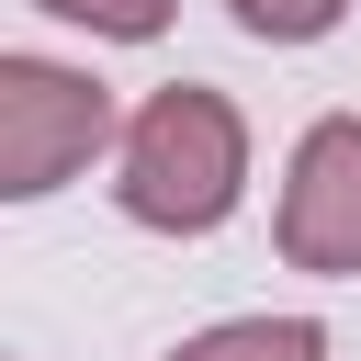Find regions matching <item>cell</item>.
Here are the masks:
<instances>
[{"instance_id": "6da1fadb", "label": "cell", "mask_w": 361, "mask_h": 361, "mask_svg": "<svg viewBox=\"0 0 361 361\" xmlns=\"http://www.w3.org/2000/svg\"><path fill=\"white\" fill-rule=\"evenodd\" d=\"M248 192V124L226 90L203 79H169L124 113V147H113V203L158 237H214Z\"/></svg>"}, {"instance_id": "7a4b0ae2", "label": "cell", "mask_w": 361, "mask_h": 361, "mask_svg": "<svg viewBox=\"0 0 361 361\" xmlns=\"http://www.w3.org/2000/svg\"><path fill=\"white\" fill-rule=\"evenodd\" d=\"M102 147H124L113 124V90L90 68H56V56H0V192L11 203H45L68 169H90Z\"/></svg>"}, {"instance_id": "3957f363", "label": "cell", "mask_w": 361, "mask_h": 361, "mask_svg": "<svg viewBox=\"0 0 361 361\" xmlns=\"http://www.w3.org/2000/svg\"><path fill=\"white\" fill-rule=\"evenodd\" d=\"M282 259L350 282L361 271V113L305 124L293 169H282Z\"/></svg>"}, {"instance_id": "277c9868", "label": "cell", "mask_w": 361, "mask_h": 361, "mask_svg": "<svg viewBox=\"0 0 361 361\" xmlns=\"http://www.w3.org/2000/svg\"><path fill=\"white\" fill-rule=\"evenodd\" d=\"M169 361H327V327L316 316H226V327L180 338Z\"/></svg>"}, {"instance_id": "5b68a950", "label": "cell", "mask_w": 361, "mask_h": 361, "mask_svg": "<svg viewBox=\"0 0 361 361\" xmlns=\"http://www.w3.org/2000/svg\"><path fill=\"white\" fill-rule=\"evenodd\" d=\"M226 11H237L259 45H316V34H338L350 0H226Z\"/></svg>"}, {"instance_id": "8992f818", "label": "cell", "mask_w": 361, "mask_h": 361, "mask_svg": "<svg viewBox=\"0 0 361 361\" xmlns=\"http://www.w3.org/2000/svg\"><path fill=\"white\" fill-rule=\"evenodd\" d=\"M34 11H56V23H90V34H113V45H147V34H169V0H34Z\"/></svg>"}]
</instances>
